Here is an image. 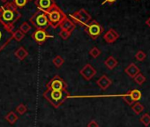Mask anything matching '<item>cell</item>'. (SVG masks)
<instances>
[{"label": "cell", "mask_w": 150, "mask_h": 127, "mask_svg": "<svg viewBox=\"0 0 150 127\" xmlns=\"http://www.w3.org/2000/svg\"><path fill=\"white\" fill-rule=\"evenodd\" d=\"M35 5L38 11L47 13L52 8V6L56 5V3L54 0H35Z\"/></svg>", "instance_id": "9c48e42d"}, {"label": "cell", "mask_w": 150, "mask_h": 127, "mask_svg": "<svg viewBox=\"0 0 150 127\" xmlns=\"http://www.w3.org/2000/svg\"><path fill=\"white\" fill-rule=\"evenodd\" d=\"M29 21L36 29L46 30L49 27H50V21H49V19H48L46 13L40 12V11L35 12L33 14V16L29 19Z\"/></svg>", "instance_id": "277c9868"}, {"label": "cell", "mask_w": 150, "mask_h": 127, "mask_svg": "<svg viewBox=\"0 0 150 127\" xmlns=\"http://www.w3.org/2000/svg\"><path fill=\"white\" fill-rule=\"evenodd\" d=\"M136 1H139V0H136Z\"/></svg>", "instance_id": "74e56055"}, {"label": "cell", "mask_w": 150, "mask_h": 127, "mask_svg": "<svg viewBox=\"0 0 150 127\" xmlns=\"http://www.w3.org/2000/svg\"><path fill=\"white\" fill-rule=\"evenodd\" d=\"M69 96L66 90H50L47 89L43 93V97L55 108L59 107Z\"/></svg>", "instance_id": "7a4b0ae2"}, {"label": "cell", "mask_w": 150, "mask_h": 127, "mask_svg": "<svg viewBox=\"0 0 150 127\" xmlns=\"http://www.w3.org/2000/svg\"><path fill=\"white\" fill-rule=\"evenodd\" d=\"M132 109L135 112V114H139V113H141L144 110V106L141 103L136 102L135 103H133L132 105Z\"/></svg>", "instance_id": "603a6c76"}, {"label": "cell", "mask_w": 150, "mask_h": 127, "mask_svg": "<svg viewBox=\"0 0 150 127\" xmlns=\"http://www.w3.org/2000/svg\"><path fill=\"white\" fill-rule=\"evenodd\" d=\"M123 99H124V101L128 104V105H132L133 103H134V102L132 101V97H131V95H130V91L128 92V93H126L125 95H123Z\"/></svg>", "instance_id": "4dcf8cb0"}, {"label": "cell", "mask_w": 150, "mask_h": 127, "mask_svg": "<svg viewBox=\"0 0 150 127\" xmlns=\"http://www.w3.org/2000/svg\"><path fill=\"white\" fill-rule=\"evenodd\" d=\"M12 40H13V32L6 28L0 23V51L3 50Z\"/></svg>", "instance_id": "8992f818"}, {"label": "cell", "mask_w": 150, "mask_h": 127, "mask_svg": "<svg viewBox=\"0 0 150 127\" xmlns=\"http://www.w3.org/2000/svg\"><path fill=\"white\" fill-rule=\"evenodd\" d=\"M28 2H30V1H32V0H28Z\"/></svg>", "instance_id": "8d00e7d4"}, {"label": "cell", "mask_w": 150, "mask_h": 127, "mask_svg": "<svg viewBox=\"0 0 150 127\" xmlns=\"http://www.w3.org/2000/svg\"><path fill=\"white\" fill-rule=\"evenodd\" d=\"M117 0H103V3H102V5H104V4H110V5H112V4H114L115 2H117Z\"/></svg>", "instance_id": "836d02e7"}, {"label": "cell", "mask_w": 150, "mask_h": 127, "mask_svg": "<svg viewBox=\"0 0 150 127\" xmlns=\"http://www.w3.org/2000/svg\"><path fill=\"white\" fill-rule=\"evenodd\" d=\"M130 95L132 99V101L135 102H138L141 99L142 97V95H141V92L138 89H134V90H132L130 91Z\"/></svg>", "instance_id": "ffe728a7"}, {"label": "cell", "mask_w": 150, "mask_h": 127, "mask_svg": "<svg viewBox=\"0 0 150 127\" xmlns=\"http://www.w3.org/2000/svg\"><path fill=\"white\" fill-rule=\"evenodd\" d=\"M140 122L145 125V126H148L150 124V116L149 114L146 113L144 114L141 117H140Z\"/></svg>", "instance_id": "83f0119b"}, {"label": "cell", "mask_w": 150, "mask_h": 127, "mask_svg": "<svg viewBox=\"0 0 150 127\" xmlns=\"http://www.w3.org/2000/svg\"><path fill=\"white\" fill-rule=\"evenodd\" d=\"M139 67L135 65V64H133V63H132V64H130V65L125 69V73L129 76V77H131V78H134L137 74H139Z\"/></svg>", "instance_id": "5bb4252c"}, {"label": "cell", "mask_w": 150, "mask_h": 127, "mask_svg": "<svg viewBox=\"0 0 150 127\" xmlns=\"http://www.w3.org/2000/svg\"><path fill=\"white\" fill-rule=\"evenodd\" d=\"M28 110V108L26 107V105H24L23 103H21L20 105L17 106L16 108V111L20 114V115H24Z\"/></svg>", "instance_id": "f1b7e54d"}, {"label": "cell", "mask_w": 150, "mask_h": 127, "mask_svg": "<svg viewBox=\"0 0 150 127\" xmlns=\"http://www.w3.org/2000/svg\"><path fill=\"white\" fill-rule=\"evenodd\" d=\"M89 55L94 57V58H97L100 55H101V50L97 48V47H93L90 50H89Z\"/></svg>", "instance_id": "4316f807"}, {"label": "cell", "mask_w": 150, "mask_h": 127, "mask_svg": "<svg viewBox=\"0 0 150 127\" xmlns=\"http://www.w3.org/2000/svg\"><path fill=\"white\" fill-rule=\"evenodd\" d=\"M24 37H25V34H23L20 29H17L13 32V39H14L16 42L22 41V39H24Z\"/></svg>", "instance_id": "7402d4cb"}, {"label": "cell", "mask_w": 150, "mask_h": 127, "mask_svg": "<svg viewBox=\"0 0 150 127\" xmlns=\"http://www.w3.org/2000/svg\"><path fill=\"white\" fill-rule=\"evenodd\" d=\"M23 34H27V33H28L29 31H30V29H31V26L28 23V22H23L21 26H20V28H19Z\"/></svg>", "instance_id": "d4e9b609"}, {"label": "cell", "mask_w": 150, "mask_h": 127, "mask_svg": "<svg viewBox=\"0 0 150 127\" xmlns=\"http://www.w3.org/2000/svg\"><path fill=\"white\" fill-rule=\"evenodd\" d=\"M5 118H6V120L8 123H10L11 124H13V123H15L17 122V120H18V116L16 115L15 112L10 111V112L6 116Z\"/></svg>", "instance_id": "d6986e66"}, {"label": "cell", "mask_w": 150, "mask_h": 127, "mask_svg": "<svg viewBox=\"0 0 150 127\" xmlns=\"http://www.w3.org/2000/svg\"><path fill=\"white\" fill-rule=\"evenodd\" d=\"M79 13L81 14V22H82V26L85 27L87 24H88L91 20H92V17L91 15L85 10V9H81L79 10Z\"/></svg>", "instance_id": "9a60e30c"}, {"label": "cell", "mask_w": 150, "mask_h": 127, "mask_svg": "<svg viewBox=\"0 0 150 127\" xmlns=\"http://www.w3.org/2000/svg\"><path fill=\"white\" fill-rule=\"evenodd\" d=\"M28 0H13V5L19 9H22L23 7H25V6L28 4Z\"/></svg>", "instance_id": "cb8c5ba5"}, {"label": "cell", "mask_w": 150, "mask_h": 127, "mask_svg": "<svg viewBox=\"0 0 150 127\" xmlns=\"http://www.w3.org/2000/svg\"><path fill=\"white\" fill-rule=\"evenodd\" d=\"M118 37H119L118 33L115 29H113V28L109 29L104 34V35H103V39H104V41L107 43H113V42H115L118 39Z\"/></svg>", "instance_id": "8fae6325"}, {"label": "cell", "mask_w": 150, "mask_h": 127, "mask_svg": "<svg viewBox=\"0 0 150 127\" xmlns=\"http://www.w3.org/2000/svg\"><path fill=\"white\" fill-rule=\"evenodd\" d=\"M146 53H145L144 51H142V50H139V51L136 53V55H135V58H136L138 61H144V60L146 59Z\"/></svg>", "instance_id": "f546056e"}, {"label": "cell", "mask_w": 150, "mask_h": 127, "mask_svg": "<svg viewBox=\"0 0 150 127\" xmlns=\"http://www.w3.org/2000/svg\"><path fill=\"white\" fill-rule=\"evenodd\" d=\"M96 84H97L98 87H99L100 88H102L103 90H106L108 87H110V85L112 84V81H111V80H110L108 76L103 75L102 77H100L99 80H97Z\"/></svg>", "instance_id": "7c38bea8"}, {"label": "cell", "mask_w": 150, "mask_h": 127, "mask_svg": "<svg viewBox=\"0 0 150 127\" xmlns=\"http://www.w3.org/2000/svg\"><path fill=\"white\" fill-rule=\"evenodd\" d=\"M1 2H3L4 4H6V3H7V2H9V0H0Z\"/></svg>", "instance_id": "d590c367"}, {"label": "cell", "mask_w": 150, "mask_h": 127, "mask_svg": "<svg viewBox=\"0 0 150 127\" xmlns=\"http://www.w3.org/2000/svg\"><path fill=\"white\" fill-rule=\"evenodd\" d=\"M84 31L89 35L90 38H92L93 40H96L103 33V28L100 25L98 21L93 20L85 26Z\"/></svg>", "instance_id": "5b68a950"}, {"label": "cell", "mask_w": 150, "mask_h": 127, "mask_svg": "<svg viewBox=\"0 0 150 127\" xmlns=\"http://www.w3.org/2000/svg\"><path fill=\"white\" fill-rule=\"evenodd\" d=\"M80 74L86 80H90L96 75V70L90 64H86V66H84V67L80 71Z\"/></svg>", "instance_id": "30bf717a"}, {"label": "cell", "mask_w": 150, "mask_h": 127, "mask_svg": "<svg viewBox=\"0 0 150 127\" xmlns=\"http://www.w3.org/2000/svg\"><path fill=\"white\" fill-rule=\"evenodd\" d=\"M54 36L50 35L46 30L44 29H35V31L32 34L33 40L38 44L42 45L43 44L48 38H53Z\"/></svg>", "instance_id": "ba28073f"}, {"label": "cell", "mask_w": 150, "mask_h": 127, "mask_svg": "<svg viewBox=\"0 0 150 127\" xmlns=\"http://www.w3.org/2000/svg\"><path fill=\"white\" fill-rule=\"evenodd\" d=\"M21 17V13L13 2H7L0 6V23L8 30L13 32V25Z\"/></svg>", "instance_id": "6da1fadb"}, {"label": "cell", "mask_w": 150, "mask_h": 127, "mask_svg": "<svg viewBox=\"0 0 150 127\" xmlns=\"http://www.w3.org/2000/svg\"><path fill=\"white\" fill-rule=\"evenodd\" d=\"M52 63L54 64V66L57 67V68H60L64 63V59L61 56H56L53 60H52Z\"/></svg>", "instance_id": "44dd1931"}, {"label": "cell", "mask_w": 150, "mask_h": 127, "mask_svg": "<svg viewBox=\"0 0 150 127\" xmlns=\"http://www.w3.org/2000/svg\"><path fill=\"white\" fill-rule=\"evenodd\" d=\"M104 65L106 66V67H107L108 69L113 70V69L117 66V60L114 56H109V57L105 60Z\"/></svg>", "instance_id": "e0dca14e"}, {"label": "cell", "mask_w": 150, "mask_h": 127, "mask_svg": "<svg viewBox=\"0 0 150 127\" xmlns=\"http://www.w3.org/2000/svg\"><path fill=\"white\" fill-rule=\"evenodd\" d=\"M46 86H47V89H50V90H66L67 88L66 83L58 75L54 76L47 83Z\"/></svg>", "instance_id": "52a82bcc"}, {"label": "cell", "mask_w": 150, "mask_h": 127, "mask_svg": "<svg viewBox=\"0 0 150 127\" xmlns=\"http://www.w3.org/2000/svg\"><path fill=\"white\" fill-rule=\"evenodd\" d=\"M59 28H60L61 29H63V30H66V31L71 33V32L75 29V28H76V25H75V24L67 17L66 19H64V20L62 21V23L60 24Z\"/></svg>", "instance_id": "4fadbf2b"}, {"label": "cell", "mask_w": 150, "mask_h": 127, "mask_svg": "<svg viewBox=\"0 0 150 127\" xmlns=\"http://www.w3.org/2000/svg\"><path fill=\"white\" fill-rule=\"evenodd\" d=\"M146 25H147V26L150 28V17H149V18L146 20Z\"/></svg>", "instance_id": "e575fe53"}, {"label": "cell", "mask_w": 150, "mask_h": 127, "mask_svg": "<svg viewBox=\"0 0 150 127\" xmlns=\"http://www.w3.org/2000/svg\"><path fill=\"white\" fill-rule=\"evenodd\" d=\"M88 127H99V124L97 123L96 121L91 120V121L88 123Z\"/></svg>", "instance_id": "d6a6232c"}, {"label": "cell", "mask_w": 150, "mask_h": 127, "mask_svg": "<svg viewBox=\"0 0 150 127\" xmlns=\"http://www.w3.org/2000/svg\"><path fill=\"white\" fill-rule=\"evenodd\" d=\"M71 34V33H70V32H68V31H66V30L61 29L60 32H59V34H58V35H59L63 40H67V39L70 37Z\"/></svg>", "instance_id": "1f68e13d"}, {"label": "cell", "mask_w": 150, "mask_h": 127, "mask_svg": "<svg viewBox=\"0 0 150 127\" xmlns=\"http://www.w3.org/2000/svg\"><path fill=\"white\" fill-rule=\"evenodd\" d=\"M14 56L21 61L24 60L28 56V50L24 48V47H20L17 49V50L14 52Z\"/></svg>", "instance_id": "2e32d148"}, {"label": "cell", "mask_w": 150, "mask_h": 127, "mask_svg": "<svg viewBox=\"0 0 150 127\" xmlns=\"http://www.w3.org/2000/svg\"><path fill=\"white\" fill-rule=\"evenodd\" d=\"M69 19L75 24V25H80L82 26V22H81V14L79 13V11L74 12L71 14L69 15Z\"/></svg>", "instance_id": "ac0fdd59"}, {"label": "cell", "mask_w": 150, "mask_h": 127, "mask_svg": "<svg viewBox=\"0 0 150 127\" xmlns=\"http://www.w3.org/2000/svg\"><path fill=\"white\" fill-rule=\"evenodd\" d=\"M46 15L49 19L50 27H52L53 28H57V27H59L62 21L67 18L66 14H64V13L60 9V7L57 6V4L52 6V8L46 13Z\"/></svg>", "instance_id": "3957f363"}, {"label": "cell", "mask_w": 150, "mask_h": 127, "mask_svg": "<svg viewBox=\"0 0 150 127\" xmlns=\"http://www.w3.org/2000/svg\"><path fill=\"white\" fill-rule=\"evenodd\" d=\"M133 80H134V81H135L137 84L142 85V84L146 81V77H145L143 74H141V73H139V74H137V75L133 78Z\"/></svg>", "instance_id": "484cf974"}]
</instances>
